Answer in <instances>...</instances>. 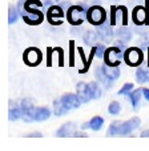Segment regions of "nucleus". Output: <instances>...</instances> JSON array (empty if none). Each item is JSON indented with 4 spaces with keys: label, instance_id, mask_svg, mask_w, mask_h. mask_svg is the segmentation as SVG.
<instances>
[{
    "label": "nucleus",
    "instance_id": "obj_1",
    "mask_svg": "<svg viewBox=\"0 0 149 151\" xmlns=\"http://www.w3.org/2000/svg\"><path fill=\"white\" fill-rule=\"evenodd\" d=\"M43 3L40 0H19L17 9L23 20L29 26H37L44 20V14L41 12Z\"/></svg>",
    "mask_w": 149,
    "mask_h": 151
},
{
    "label": "nucleus",
    "instance_id": "obj_2",
    "mask_svg": "<svg viewBox=\"0 0 149 151\" xmlns=\"http://www.w3.org/2000/svg\"><path fill=\"white\" fill-rule=\"evenodd\" d=\"M87 20L88 23L95 27H98L107 22V11L98 4H93L87 11Z\"/></svg>",
    "mask_w": 149,
    "mask_h": 151
},
{
    "label": "nucleus",
    "instance_id": "obj_3",
    "mask_svg": "<svg viewBox=\"0 0 149 151\" xmlns=\"http://www.w3.org/2000/svg\"><path fill=\"white\" fill-rule=\"evenodd\" d=\"M85 19H87V11L81 6H71L67 9V22L71 26H81Z\"/></svg>",
    "mask_w": 149,
    "mask_h": 151
},
{
    "label": "nucleus",
    "instance_id": "obj_4",
    "mask_svg": "<svg viewBox=\"0 0 149 151\" xmlns=\"http://www.w3.org/2000/svg\"><path fill=\"white\" fill-rule=\"evenodd\" d=\"M144 60V52L138 47H129L124 51V62L129 67H138Z\"/></svg>",
    "mask_w": 149,
    "mask_h": 151
},
{
    "label": "nucleus",
    "instance_id": "obj_5",
    "mask_svg": "<svg viewBox=\"0 0 149 151\" xmlns=\"http://www.w3.org/2000/svg\"><path fill=\"white\" fill-rule=\"evenodd\" d=\"M104 62L108 66H120L121 60L124 59V52L123 48H120L118 46L108 47L104 52Z\"/></svg>",
    "mask_w": 149,
    "mask_h": 151
},
{
    "label": "nucleus",
    "instance_id": "obj_6",
    "mask_svg": "<svg viewBox=\"0 0 149 151\" xmlns=\"http://www.w3.org/2000/svg\"><path fill=\"white\" fill-rule=\"evenodd\" d=\"M23 60H24V63H26L27 66L36 67L41 63L43 54L36 47H29V48H27L26 51H24V54H23Z\"/></svg>",
    "mask_w": 149,
    "mask_h": 151
},
{
    "label": "nucleus",
    "instance_id": "obj_7",
    "mask_svg": "<svg viewBox=\"0 0 149 151\" xmlns=\"http://www.w3.org/2000/svg\"><path fill=\"white\" fill-rule=\"evenodd\" d=\"M20 109L23 112V120L24 122H35L34 120V115H35V107L34 102L28 98H24V99L20 100Z\"/></svg>",
    "mask_w": 149,
    "mask_h": 151
},
{
    "label": "nucleus",
    "instance_id": "obj_8",
    "mask_svg": "<svg viewBox=\"0 0 149 151\" xmlns=\"http://www.w3.org/2000/svg\"><path fill=\"white\" fill-rule=\"evenodd\" d=\"M64 17V11L59 6H51L47 11V20L52 26H60L63 23Z\"/></svg>",
    "mask_w": 149,
    "mask_h": 151
},
{
    "label": "nucleus",
    "instance_id": "obj_9",
    "mask_svg": "<svg viewBox=\"0 0 149 151\" xmlns=\"http://www.w3.org/2000/svg\"><path fill=\"white\" fill-rule=\"evenodd\" d=\"M141 124V120L138 116H133L130 119L125 120V122H120V134L118 135H128L130 132H133L135 130H137Z\"/></svg>",
    "mask_w": 149,
    "mask_h": 151
},
{
    "label": "nucleus",
    "instance_id": "obj_10",
    "mask_svg": "<svg viewBox=\"0 0 149 151\" xmlns=\"http://www.w3.org/2000/svg\"><path fill=\"white\" fill-rule=\"evenodd\" d=\"M60 100H61V103L64 104V107L67 110H76L80 107V104H81V100H80V98L77 96V94H73V92H67V94H64L61 98H60Z\"/></svg>",
    "mask_w": 149,
    "mask_h": 151
},
{
    "label": "nucleus",
    "instance_id": "obj_11",
    "mask_svg": "<svg viewBox=\"0 0 149 151\" xmlns=\"http://www.w3.org/2000/svg\"><path fill=\"white\" fill-rule=\"evenodd\" d=\"M76 94L80 98L81 103H88L91 100H93L92 94H91V88H89V83L85 82H79L76 84Z\"/></svg>",
    "mask_w": 149,
    "mask_h": 151
},
{
    "label": "nucleus",
    "instance_id": "obj_12",
    "mask_svg": "<svg viewBox=\"0 0 149 151\" xmlns=\"http://www.w3.org/2000/svg\"><path fill=\"white\" fill-rule=\"evenodd\" d=\"M148 20V11H146L145 7L143 6H137L133 8L132 11V22L137 26H143Z\"/></svg>",
    "mask_w": 149,
    "mask_h": 151
},
{
    "label": "nucleus",
    "instance_id": "obj_13",
    "mask_svg": "<svg viewBox=\"0 0 149 151\" xmlns=\"http://www.w3.org/2000/svg\"><path fill=\"white\" fill-rule=\"evenodd\" d=\"M76 130H77L76 123L67 122V123H64V124L60 126V128L56 131V137H59V138H69V137H73V134L76 132Z\"/></svg>",
    "mask_w": 149,
    "mask_h": 151
},
{
    "label": "nucleus",
    "instance_id": "obj_14",
    "mask_svg": "<svg viewBox=\"0 0 149 151\" xmlns=\"http://www.w3.org/2000/svg\"><path fill=\"white\" fill-rule=\"evenodd\" d=\"M103 126H104V118L97 115V116H93L88 123H84V124L81 126V130L91 128V130H93V131H100Z\"/></svg>",
    "mask_w": 149,
    "mask_h": 151
},
{
    "label": "nucleus",
    "instance_id": "obj_15",
    "mask_svg": "<svg viewBox=\"0 0 149 151\" xmlns=\"http://www.w3.org/2000/svg\"><path fill=\"white\" fill-rule=\"evenodd\" d=\"M100 68H101L103 74L107 78H109L111 80H113V82L120 78V68H118V66H108V64H104Z\"/></svg>",
    "mask_w": 149,
    "mask_h": 151
},
{
    "label": "nucleus",
    "instance_id": "obj_16",
    "mask_svg": "<svg viewBox=\"0 0 149 151\" xmlns=\"http://www.w3.org/2000/svg\"><path fill=\"white\" fill-rule=\"evenodd\" d=\"M51 116V110L48 107H36L35 109L34 120L35 122H44V120L49 119Z\"/></svg>",
    "mask_w": 149,
    "mask_h": 151
},
{
    "label": "nucleus",
    "instance_id": "obj_17",
    "mask_svg": "<svg viewBox=\"0 0 149 151\" xmlns=\"http://www.w3.org/2000/svg\"><path fill=\"white\" fill-rule=\"evenodd\" d=\"M97 35H98V39H103V40H109L112 39L113 36V31L112 28H111V26H108V24H101V26L97 27Z\"/></svg>",
    "mask_w": 149,
    "mask_h": 151
},
{
    "label": "nucleus",
    "instance_id": "obj_18",
    "mask_svg": "<svg viewBox=\"0 0 149 151\" xmlns=\"http://www.w3.org/2000/svg\"><path fill=\"white\" fill-rule=\"evenodd\" d=\"M136 80L140 84L149 82V67L148 68H144V67H137V71H136Z\"/></svg>",
    "mask_w": 149,
    "mask_h": 151
},
{
    "label": "nucleus",
    "instance_id": "obj_19",
    "mask_svg": "<svg viewBox=\"0 0 149 151\" xmlns=\"http://www.w3.org/2000/svg\"><path fill=\"white\" fill-rule=\"evenodd\" d=\"M96 78H97L98 83H101L103 86H104L105 88H112L113 86V80H111L109 78H107L104 74H103L101 68H97L96 70Z\"/></svg>",
    "mask_w": 149,
    "mask_h": 151
},
{
    "label": "nucleus",
    "instance_id": "obj_20",
    "mask_svg": "<svg viewBox=\"0 0 149 151\" xmlns=\"http://www.w3.org/2000/svg\"><path fill=\"white\" fill-rule=\"evenodd\" d=\"M69 112V110H67L64 107V104L61 103L60 99H55L53 100V114L56 116H63V115H67Z\"/></svg>",
    "mask_w": 149,
    "mask_h": 151
},
{
    "label": "nucleus",
    "instance_id": "obj_21",
    "mask_svg": "<svg viewBox=\"0 0 149 151\" xmlns=\"http://www.w3.org/2000/svg\"><path fill=\"white\" fill-rule=\"evenodd\" d=\"M20 118H23V112H21V109H20V103L19 104L15 103L14 107H11V109L8 110V119L9 120H17V119H20Z\"/></svg>",
    "mask_w": 149,
    "mask_h": 151
},
{
    "label": "nucleus",
    "instance_id": "obj_22",
    "mask_svg": "<svg viewBox=\"0 0 149 151\" xmlns=\"http://www.w3.org/2000/svg\"><path fill=\"white\" fill-rule=\"evenodd\" d=\"M141 94H143V90H141V88L133 90V91L129 94L130 103H132V106H133V109H135V110H137L138 102H140V99H141Z\"/></svg>",
    "mask_w": 149,
    "mask_h": 151
},
{
    "label": "nucleus",
    "instance_id": "obj_23",
    "mask_svg": "<svg viewBox=\"0 0 149 151\" xmlns=\"http://www.w3.org/2000/svg\"><path fill=\"white\" fill-rule=\"evenodd\" d=\"M20 14H19V9H17V7H12L9 6L8 7V24H14L17 22V19H19Z\"/></svg>",
    "mask_w": 149,
    "mask_h": 151
},
{
    "label": "nucleus",
    "instance_id": "obj_24",
    "mask_svg": "<svg viewBox=\"0 0 149 151\" xmlns=\"http://www.w3.org/2000/svg\"><path fill=\"white\" fill-rule=\"evenodd\" d=\"M89 88H91V94H92L93 99H100L101 98V88H100V84L97 82H91Z\"/></svg>",
    "mask_w": 149,
    "mask_h": 151
},
{
    "label": "nucleus",
    "instance_id": "obj_25",
    "mask_svg": "<svg viewBox=\"0 0 149 151\" xmlns=\"http://www.w3.org/2000/svg\"><path fill=\"white\" fill-rule=\"evenodd\" d=\"M77 51L80 52V56H81V60H83V64H84V67H83L81 70H80V74H85V72H88V70H89V66H91V62L89 60L85 59V55H84V51H83L81 47H79L77 48Z\"/></svg>",
    "mask_w": 149,
    "mask_h": 151
},
{
    "label": "nucleus",
    "instance_id": "obj_26",
    "mask_svg": "<svg viewBox=\"0 0 149 151\" xmlns=\"http://www.w3.org/2000/svg\"><path fill=\"white\" fill-rule=\"evenodd\" d=\"M121 111V104L118 102H111L108 106V112L111 115H118Z\"/></svg>",
    "mask_w": 149,
    "mask_h": 151
},
{
    "label": "nucleus",
    "instance_id": "obj_27",
    "mask_svg": "<svg viewBox=\"0 0 149 151\" xmlns=\"http://www.w3.org/2000/svg\"><path fill=\"white\" fill-rule=\"evenodd\" d=\"M96 39H98V35H97V32L96 31H87L85 32V35H84V42L87 43H95L96 42Z\"/></svg>",
    "mask_w": 149,
    "mask_h": 151
},
{
    "label": "nucleus",
    "instance_id": "obj_28",
    "mask_svg": "<svg viewBox=\"0 0 149 151\" xmlns=\"http://www.w3.org/2000/svg\"><path fill=\"white\" fill-rule=\"evenodd\" d=\"M116 34H117V36L120 37V39H124V40H129L130 39V31L128 28H125V27L118 28Z\"/></svg>",
    "mask_w": 149,
    "mask_h": 151
},
{
    "label": "nucleus",
    "instance_id": "obj_29",
    "mask_svg": "<svg viewBox=\"0 0 149 151\" xmlns=\"http://www.w3.org/2000/svg\"><path fill=\"white\" fill-rule=\"evenodd\" d=\"M132 91H133V83H125L118 90V95H129Z\"/></svg>",
    "mask_w": 149,
    "mask_h": 151
},
{
    "label": "nucleus",
    "instance_id": "obj_30",
    "mask_svg": "<svg viewBox=\"0 0 149 151\" xmlns=\"http://www.w3.org/2000/svg\"><path fill=\"white\" fill-rule=\"evenodd\" d=\"M95 48V55L97 58H104V52H105V47L103 46V44H97V46H95L93 47Z\"/></svg>",
    "mask_w": 149,
    "mask_h": 151
},
{
    "label": "nucleus",
    "instance_id": "obj_31",
    "mask_svg": "<svg viewBox=\"0 0 149 151\" xmlns=\"http://www.w3.org/2000/svg\"><path fill=\"white\" fill-rule=\"evenodd\" d=\"M73 40L69 44V56H71V60H69V66H73V63H75V55H73V52H75V44H73Z\"/></svg>",
    "mask_w": 149,
    "mask_h": 151
},
{
    "label": "nucleus",
    "instance_id": "obj_32",
    "mask_svg": "<svg viewBox=\"0 0 149 151\" xmlns=\"http://www.w3.org/2000/svg\"><path fill=\"white\" fill-rule=\"evenodd\" d=\"M118 9H120L121 15H123V24L124 26H127V23H128V11H127V8L121 6V7H118Z\"/></svg>",
    "mask_w": 149,
    "mask_h": 151
},
{
    "label": "nucleus",
    "instance_id": "obj_33",
    "mask_svg": "<svg viewBox=\"0 0 149 151\" xmlns=\"http://www.w3.org/2000/svg\"><path fill=\"white\" fill-rule=\"evenodd\" d=\"M116 15H117V7H112V11H111V24L116 23Z\"/></svg>",
    "mask_w": 149,
    "mask_h": 151
},
{
    "label": "nucleus",
    "instance_id": "obj_34",
    "mask_svg": "<svg viewBox=\"0 0 149 151\" xmlns=\"http://www.w3.org/2000/svg\"><path fill=\"white\" fill-rule=\"evenodd\" d=\"M27 137H28V138H41L43 135H41V132L35 131V132H31V134H28Z\"/></svg>",
    "mask_w": 149,
    "mask_h": 151
},
{
    "label": "nucleus",
    "instance_id": "obj_35",
    "mask_svg": "<svg viewBox=\"0 0 149 151\" xmlns=\"http://www.w3.org/2000/svg\"><path fill=\"white\" fill-rule=\"evenodd\" d=\"M73 137H75V138H80V137L87 138V137H88V134H85V132H81V131H77V130H76V132L73 134Z\"/></svg>",
    "mask_w": 149,
    "mask_h": 151
},
{
    "label": "nucleus",
    "instance_id": "obj_36",
    "mask_svg": "<svg viewBox=\"0 0 149 151\" xmlns=\"http://www.w3.org/2000/svg\"><path fill=\"white\" fill-rule=\"evenodd\" d=\"M143 96L149 102V88H143Z\"/></svg>",
    "mask_w": 149,
    "mask_h": 151
},
{
    "label": "nucleus",
    "instance_id": "obj_37",
    "mask_svg": "<svg viewBox=\"0 0 149 151\" xmlns=\"http://www.w3.org/2000/svg\"><path fill=\"white\" fill-rule=\"evenodd\" d=\"M141 138H149V130H144V131H141Z\"/></svg>",
    "mask_w": 149,
    "mask_h": 151
}]
</instances>
